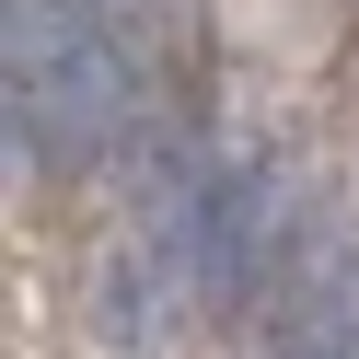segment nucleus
<instances>
[{
  "instance_id": "obj_1",
  "label": "nucleus",
  "mask_w": 359,
  "mask_h": 359,
  "mask_svg": "<svg viewBox=\"0 0 359 359\" xmlns=\"http://www.w3.org/2000/svg\"><path fill=\"white\" fill-rule=\"evenodd\" d=\"M302 232H313L302 174H290L278 151H220V174H209V220H197V302H220V313L278 302Z\"/></svg>"
}]
</instances>
